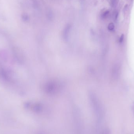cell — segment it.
I'll use <instances>...</instances> for the list:
<instances>
[{
    "label": "cell",
    "mask_w": 134,
    "mask_h": 134,
    "mask_svg": "<svg viewBox=\"0 0 134 134\" xmlns=\"http://www.w3.org/2000/svg\"><path fill=\"white\" fill-rule=\"evenodd\" d=\"M100 134H111V132L109 129L107 128L104 129Z\"/></svg>",
    "instance_id": "7a4b0ae2"
},
{
    "label": "cell",
    "mask_w": 134,
    "mask_h": 134,
    "mask_svg": "<svg viewBox=\"0 0 134 134\" xmlns=\"http://www.w3.org/2000/svg\"><path fill=\"white\" fill-rule=\"evenodd\" d=\"M109 13V12H108V11L104 12V13L102 15V18H105V17H106L107 16H108V15Z\"/></svg>",
    "instance_id": "3957f363"
},
{
    "label": "cell",
    "mask_w": 134,
    "mask_h": 134,
    "mask_svg": "<svg viewBox=\"0 0 134 134\" xmlns=\"http://www.w3.org/2000/svg\"><path fill=\"white\" fill-rule=\"evenodd\" d=\"M123 39H124V35H123V34H122L121 37H120V39H119L120 43H122L123 41Z\"/></svg>",
    "instance_id": "277c9868"
},
{
    "label": "cell",
    "mask_w": 134,
    "mask_h": 134,
    "mask_svg": "<svg viewBox=\"0 0 134 134\" xmlns=\"http://www.w3.org/2000/svg\"><path fill=\"white\" fill-rule=\"evenodd\" d=\"M108 30L110 31H112L114 30L115 28V25L114 24L111 22L109 24L108 26Z\"/></svg>",
    "instance_id": "6da1fadb"
}]
</instances>
